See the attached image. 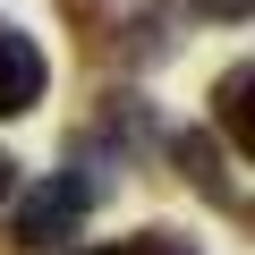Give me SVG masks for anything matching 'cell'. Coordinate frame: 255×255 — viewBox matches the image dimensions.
Here are the masks:
<instances>
[{
    "instance_id": "cell-1",
    "label": "cell",
    "mask_w": 255,
    "mask_h": 255,
    "mask_svg": "<svg viewBox=\"0 0 255 255\" xmlns=\"http://www.w3.org/2000/svg\"><path fill=\"white\" fill-rule=\"evenodd\" d=\"M85 213H94V179H68V170H51V179H43V187L17 204V238H26V247H60V238H68Z\"/></svg>"
},
{
    "instance_id": "cell-2",
    "label": "cell",
    "mask_w": 255,
    "mask_h": 255,
    "mask_svg": "<svg viewBox=\"0 0 255 255\" xmlns=\"http://www.w3.org/2000/svg\"><path fill=\"white\" fill-rule=\"evenodd\" d=\"M43 51H34V34H17V26H0V119H26L34 102H43Z\"/></svg>"
},
{
    "instance_id": "cell-3",
    "label": "cell",
    "mask_w": 255,
    "mask_h": 255,
    "mask_svg": "<svg viewBox=\"0 0 255 255\" xmlns=\"http://www.w3.org/2000/svg\"><path fill=\"white\" fill-rule=\"evenodd\" d=\"M170 162H179V179H187L196 196H213L221 213H238V187H230V170H221V136H213V128H187V136L170 145Z\"/></svg>"
},
{
    "instance_id": "cell-4",
    "label": "cell",
    "mask_w": 255,
    "mask_h": 255,
    "mask_svg": "<svg viewBox=\"0 0 255 255\" xmlns=\"http://www.w3.org/2000/svg\"><path fill=\"white\" fill-rule=\"evenodd\" d=\"M247 94H255V68L230 60V68L213 77V119H221V145H230V153H255V102H247Z\"/></svg>"
},
{
    "instance_id": "cell-5",
    "label": "cell",
    "mask_w": 255,
    "mask_h": 255,
    "mask_svg": "<svg viewBox=\"0 0 255 255\" xmlns=\"http://www.w3.org/2000/svg\"><path fill=\"white\" fill-rule=\"evenodd\" d=\"M111 255H196V247H187L179 230H136V238H119Z\"/></svg>"
},
{
    "instance_id": "cell-6",
    "label": "cell",
    "mask_w": 255,
    "mask_h": 255,
    "mask_svg": "<svg viewBox=\"0 0 255 255\" xmlns=\"http://www.w3.org/2000/svg\"><path fill=\"white\" fill-rule=\"evenodd\" d=\"M9 187H17V162H9V153H0V204H9Z\"/></svg>"
}]
</instances>
